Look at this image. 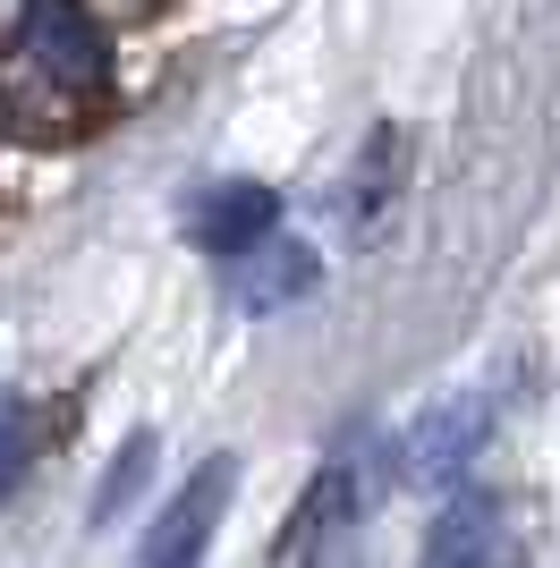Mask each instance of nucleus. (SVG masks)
I'll list each match as a JSON object with an SVG mask.
<instances>
[{"label":"nucleus","mask_w":560,"mask_h":568,"mask_svg":"<svg viewBox=\"0 0 560 568\" xmlns=\"http://www.w3.org/2000/svg\"><path fill=\"white\" fill-rule=\"evenodd\" d=\"M18 69H43L60 94H102L111 85V43L77 0H34L18 26Z\"/></svg>","instance_id":"f257e3e1"},{"label":"nucleus","mask_w":560,"mask_h":568,"mask_svg":"<svg viewBox=\"0 0 560 568\" xmlns=\"http://www.w3.org/2000/svg\"><path fill=\"white\" fill-rule=\"evenodd\" d=\"M230 493H238V458H204V467L170 493L162 518L144 526L137 568H204L212 535H221V518H230Z\"/></svg>","instance_id":"f03ea898"},{"label":"nucleus","mask_w":560,"mask_h":568,"mask_svg":"<svg viewBox=\"0 0 560 568\" xmlns=\"http://www.w3.org/2000/svg\"><path fill=\"white\" fill-rule=\"evenodd\" d=\"M357 467H323L280 526L272 568H357Z\"/></svg>","instance_id":"7ed1b4c3"},{"label":"nucleus","mask_w":560,"mask_h":568,"mask_svg":"<svg viewBox=\"0 0 560 568\" xmlns=\"http://www.w3.org/2000/svg\"><path fill=\"white\" fill-rule=\"evenodd\" d=\"M484 433H492V399H484V390L433 399L417 425H408V442H399V475L424 484V493H442V484H459V475H467V458L484 450Z\"/></svg>","instance_id":"20e7f679"},{"label":"nucleus","mask_w":560,"mask_h":568,"mask_svg":"<svg viewBox=\"0 0 560 568\" xmlns=\"http://www.w3.org/2000/svg\"><path fill=\"white\" fill-rule=\"evenodd\" d=\"M417 568H518V535H510V509L492 493H450L433 535H424V560Z\"/></svg>","instance_id":"39448f33"},{"label":"nucleus","mask_w":560,"mask_h":568,"mask_svg":"<svg viewBox=\"0 0 560 568\" xmlns=\"http://www.w3.org/2000/svg\"><path fill=\"white\" fill-rule=\"evenodd\" d=\"M187 230H196V246H212V255H256L263 237H280V195L263 187V179H230V187H212L196 213H187Z\"/></svg>","instance_id":"423d86ee"},{"label":"nucleus","mask_w":560,"mask_h":568,"mask_svg":"<svg viewBox=\"0 0 560 568\" xmlns=\"http://www.w3.org/2000/svg\"><path fill=\"white\" fill-rule=\"evenodd\" d=\"M314 246H298V237H263L256 255H238L230 263V306L238 314H289L314 288Z\"/></svg>","instance_id":"0eeeda50"},{"label":"nucleus","mask_w":560,"mask_h":568,"mask_svg":"<svg viewBox=\"0 0 560 568\" xmlns=\"http://www.w3.org/2000/svg\"><path fill=\"white\" fill-rule=\"evenodd\" d=\"M144 475H153V433H128V450L111 458V475L93 484V526H111L128 500L144 493Z\"/></svg>","instance_id":"6e6552de"},{"label":"nucleus","mask_w":560,"mask_h":568,"mask_svg":"<svg viewBox=\"0 0 560 568\" xmlns=\"http://www.w3.org/2000/svg\"><path fill=\"white\" fill-rule=\"evenodd\" d=\"M382 162H391V136H373L366 144V162H357V230H373V213H382Z\"/></svg>","instance_id":"1a4fd4ad"}]
</instances>
